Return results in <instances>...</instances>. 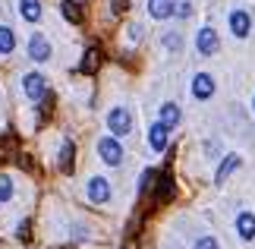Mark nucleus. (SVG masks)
Returning <instances> with one entry per match:
<instances>
[{
    "label": "nucleus",
    "mask_w": 255,
    "mask_h": 249,
    "mask_svg": "<svg viewBox=\"0 0 255 249\" xmlns=\"http://www.w3.org/2000/svg\"><path fill=\"white\" fill-rule=\"evenodd\" d=\"M164 44L173 51V47H180V38H176V35H167V38H164Z\"/></svg>",
    "instance_id": "nucleus-25"
},
{
    "label": "nucleus",
    "mask_w": 255,
    "mask_h": 249,
    "mask_svg": "<svg viewBox=\"0 0 255 249\" xmlns=\"http://www.w3.org/2000/svg\"><path fill=\"white\" fill-rule=\"evenodd\" d=\"M237 234H240V240H255V215L252 212H240L237 215Z\"/></svg>",
    "instance_id": "nucleus-11"
},
{
    "label": "nucleus",
    "mask_w": 255,
    "mask_h": 249,
    "mask_svg": "<svg viewBox=\"0 0 255 249\" xmlns=\"http://www.w3.org/2000/svg\"><path fill=\"white\" fill-rule=\"evenodd\" d=\"M189 13H192L189 3H173V16L176 19H189Z\"/></svg>",
    "instance_id": "nucleus-22"
},
{
    "label": "nucleus",
    "mask_w": 255,
    "mask_h": 249,
    "mask_svg": "<svg viewBox=\"0 0 255 249\" xmlns=\"http://www.w3.org/2000/svg\"><path fill=\"white\" fill-rule=\"evenodd\" d=\"M98 155H101V161L111 164V167H120L123 164V148H120V142H117V136L98 139Z\"/></svg>",
    "instance_id": "nucleus-2"
},
{
    "label": "nucleus",
    "mask_w": 255,
    "mask_h": 249,
    "mask_svg": "<svg viewBox=\"0 0 255 249\" xmlns=\"http://www.w3.org/2000/svg\"><path fill=\"white\" fill-rule=\"evenodd\" d=\"M142 38V25H129V41H139Z\"/></svg>",
    "instance_id": "nucleus-24"
},
{
    "label": "nucleus",
    "mask_w": 255,
    "mask_h": 249,
    "mask_svg": "<svg viewBox=\"0 0 255 249\" xmlns=\"http://www.w3.org/2000/svg\"><path fill=\"white\" fill-rule=\"evenodd\" d=\"M173 177L170 174H164L161 180H158V186H154V199H151V205H164V202H170L173 199Z\"/></svg>",
    "instance_id": "nucleus-9"
},
{
    "label": "nucleus",
    "mask_w": 255,
    "mask_h": 249,
    "mask_svg": "<svg viewBox=\"0 0 255 249\" xmlns=\"http://www.w3.org/2000/svg\"><path fill=\"white\" fill-rule=\"evenodd\" d=\"M195 249H221V243L214 240V237H199V243H195Z\"/></svg>",
    "instance_id": "nucleus-21"
},
{
    "label": "nucleus",
    "mask_w": 255,
    "mask_h": 249,
    "mask_svg": "<svg viewBox=\"0 0 255 249\" xmlns=\"http://www.w3.org/2000/svg\"><path fill=\"white\" fill-rule=\"evenodd\" d=\"M73 155H76V148L70 139H63V145H60V155H57V167H60L63 174H70L73 171Z\"/></svg>",
    "instance_id": "nucleus-16"
},
{
    "label": "nucleus",
    "mask_w": 255,
    "mask_h": 249,
    "mask_svg": "<svg viewBox=\"0 0 255 249\" xmlns=\"http://www.w3.org/2000/svg\"><path fill=\"white\" fill-rule=\"evenodd\" d=\"M111 6H114V13H126V9H129V0H111Z\"/></svg>",
    "instance_id": "nucleus-23"
},
{
    "label": "nucleus",
    "mask_w": 255,
    "mask_h": 249,
    "mask_svg": "<svg viewBox=\"0 0 255 249\" xmlns=\"http://www.w3.org/2000/svg\"><path fill=\"white\" fill-rule=\"evenodd\" d=\"M107 129H111V136H129L132 133L129 107H111V114H107Z\"/></svg>",
    "instance_id": "nucleus-1"
},
{
    "label": "nucleus",
    "mask_w": 255,
    "mask_h": 249,
    "mask_svg": "<svg viewBox=\"0 0 255 249\" xmlns=\"http://www.w3.org/2000/svg\"><path fill=\"white\" fill-rule=\"evenodd\" d=\"M0 161H3V158H0Z\"/></svg>",
    "instance_id": "nucleus-29"
},
{
    "label": "nucleus",
    "mask_w": 255,
    "mask_h": 249,
    "mask_svg": "<svg viewBox=\"0 0 255 249\" xmlns=\"http://www.w3.org/2000/svg\"><path fill=\"white\" fill-rule=\"evenodd\" d=\"M252 111H255V98H252Z\"/></svg>",
    "instance_id": "nucleus-27"
},
{
    "label": "nucleus",
    "mask_w": 255,
    "mask_h": 249,
    "mask_svg": "<svg viewBox=\"0 0 255 249\" xmlns=\"http://www.w3.org/2000/svg\"><path fill=\"white\" fill-rule=\"evenodd\" d=\"M19 13L25 22H38L41 19V0H19Z\"/></svg>",
    "instance_id": "nucleus-17"
},
{
    "label": "nucleus",
    "mask_w": 255,
    "mask_h": 249,
    "mask_svg": "<svg viewBox=\"0 0 255 249\" xmlns=\"http://www.w3.org/2000/svg\"><path fill=\"white\" fill-rule=\"evenodd\" d=\"M240 164H243V158L240 155H224V161H221V167H218V174H214V183H227V177L233 174V171H240Z\"/></svg>",
    "instance_id": "nucleus-10"
},
{
    "label": "nucleus",
    "mask_w": 255,
    "mask_h": 249,
    "mask_svg": "<svg viewBox=\"0 0 255 249\" xmlns=\"http://www.w3.org/2000/svg\"><path fill=\"white\" fill-rule=\"evenodd\" d=\"M218 47H221V38H218V32H214L211 25H202L199 32H195V51L202 57H211Z\"/></svg>",
    "instance_id": "nucleus-3"
},
{
    "label": "nucleus",
    "mask_w": 255,
    "mask_h": 249,
    "mask_svg": "<svg viewBox=\"0 0 255 249\" xmlns=\"http://www.w3.org/2000/svg\"><path fill=\"white\" fill-rule=\"evenodd\" d=\"M28 57H32L35 63L51 60V41H47L41 32H32V38H28Z\"/></svg>",
    "instance_id": "nucleus-6"
},
{
    "label": "nucleus",
    "mask_w": 255,
    "mask_h": 249,
    "mask_svg": "<svg viewBox=\"0 0 255 249\" xmlns=\"http://www.w3.org/2000/svg\"><path fill=\"white\" fill-rule=\"evenodd\" d=\"M180 117H183V111H180V104H173V101H167V104L158 107V120H161L164 126H170V129L180 123Z\"/></svg>",
    "instance_id": "nucleus-13"
},
{
    "label": "nucleus",
    "mask_w": 255,
    "mask_h": 249,
    "mask_svg": "<svg viewBox=\"0 0 255 249\" xmlns=\"http://www.w3.org/2000/svg\"><path fill=\"white\" fill-rule=\"evenodd\" d=\"M22 88H25V95L32 98V101H41V98L47 95V79L41 73H25Z\"/></svg>",
    "instance_id": "nucleus-7"
},
{
    "label": "nucleus",
    "mask_w": 255,
    "mask_h": 249,
    "mask_svg": "<svg viewBox=\"0 0 255 249\" xmlns=\"http://www.w3.org/2000/svg\"><path fill=\"white\" fill-rule=\"evenodd\" d=\"M19 240H28V221H25L22 227H19Z\"/></svg>",
    "instance_id": "nucleus-26"
},
{
    "label": "nucleus",
    "mask_w": 255,
    "mask_h": 249,
    "mask_svg": "<svg viewBox=\"0 0 255 249\" xmlns=\"http://www.w3.org/2000/svg\"><path fill=\"white\" fill-rule=\"evenodd\" d=\"M227 22H230V32H233V38H240V41H243V38H249V32H252V16H249V9L237 6V9L230 13V19H227Z\"/></svg>",
    "instance_id": "nucleus-4"
},
{
    "label": "nucleus",
    "mask_w": 255,
    "mask_h": 249,
    "mask_svg": "<svg viewBox=\"0 0 255 249\" xmlns=\"http://www.w3.org/2000/svg\"><path fill=\"white\" fill-rule=\"evenodd\" d=\"M98 66H101V47H98V44H92V47L85 51L82 63H79V69H82V73H88V76H92Z\"/></svg>",
    "instance_id": "nucleus-14"
},
{
    "label": "nucleus",
    "mask_w": 255,
    "mask_h": 249,
    "mask_svg": "<svg viewBox=\"0 0 255 249\" xmlns=\"http://www.w3.org/2000/svg\"><path fill=\"white\" fill-rule=\"evenodd\" d=\"M85 196L92 199L95 205H104V202H111V183H107L104 177H92V180L85 183Z\"/></svg>",
    "instance_id": "nucleus-5"
},
{
    "label": "nucleus",
    "mask_w": 255,
    "mask_h": 249,
    "mask_svg": "<svg viewBox=\"0 0 255 249\" xmlns=\"http://www.w3.org/2000/svg\"><path fill=\"white\" fill-rule=\"evenodd\" d=\"M16 51V32L9 25H0V54H13Z\"/></svg>",
    "instance_id": "nucleus-18"
},
{
    "label": "nucleus",
    "mask_w": 255,
    "mask_h": 249,
    "mask_svg": "<svg viewBox=\"0 0 255 249\" xmlns=\"http://www.w3.org/2000/svg\"><path fill=\"white\" fill-rule=\"evenodd\" d=\"M148 13H151V19H173V3L170 0H148Z\"/></svg>",
    "instance_id": "nucleus-15"
},
{
    "label": "nucleus",
    "mask_w": 255,
    "mask_h": 249,
    "mask_svg": "<svg viewBox=\"0 0 255 249\" xmlns=\"http://www.w3.org/2000/svg\"><path fill=\"white\" fill-rule=\"evenodd\" d=\"M167 139H170V126H164V123L158 120V123L151 126V133H148V142H151V148L161 155L164 148H167Z\"/></svg>",
    "instance_id": "nucleus-12"
},
{
    "label": "nucleus",
    "mask_w": 255,
    "mask_h": 249,
    "mask_svg": "<svg viewBox=\"0 0 255 249\" xmlns=\"http://www.w3.org/2000/svg\"><path fill=\"white\" fill-rule=\"evenodd\" d=\"M211 95H214V76H208V73H195V79H192V98H199V101H208Z\"/></svg>",
    "instance_id": "nucleus-8"
},
{
    "label": "nucleus",
    "mask_w": 255,
    "mask_h": 249,
    "mask_svg": "<svg viewBox=\"0 0 255 249\" xmlns=\"http://www.w3.org/2000/svg\"><path fill=\"white\" fill-rule=\"evenodd\" d=\"M13 180H9V177H0V202H9V199H13Z\"/></svg>",
    "instance_id": "nucleus-20"
},
{
    "label": "nucleus",
    "mask_w": 255,
    "mask_h": 249,
    "mask_svg": "<svg viewBox=\"0 0 255 249\" xmlns=\"http://www.w3.org/2000/svg\"><path fill=\"white\" fill-rule=\"evenodd\" d=\"M123 249H129V246H123Z\"/></svg>",
    "instance_id": "nucleus-28"
},
{
    "label": "nucleus",
    "mask_w": 255,
    "mask_h": 249,
    "mask_svg": "<svg viewBox=\"0 0 255 249\" xmlns=\"http://www.w3.org/2000/svg\"><path fill=\"white\" fill-rule=\"evenodd\" d=\"M60 13L70 19L73 25H79V22H82V9H79V3H76V0H63V3H60Z\"/></svg>",
    "instance_id": "nucleus-19"
}]
</instances>
